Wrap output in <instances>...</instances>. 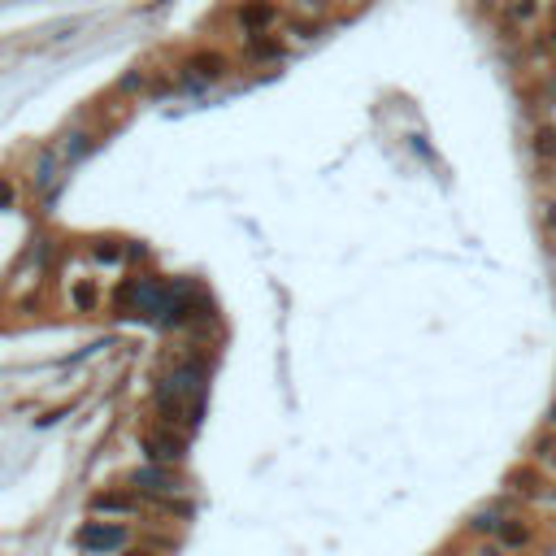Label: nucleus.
I'll return each instance as SVG.
<instances>
[{
  "instance_id": "412c9836",
  "label": "nucleus",
  "mask_w": 556,
  "mask_h": 556,
  "mask_svg": "<svg viewBox=\"0 0 556 556\" xmlns=\"http://www.w3.org/2000/svg\"><path fill=\"white\" fill-rule=\"evenodd\" d=\"M14 200H18V187H14L9 179H0V209H9Z\"/></svg>"
},
{
  "instance_id": "20e7f679",
  "label": "nucleus",
  "mask_w": 556,
  "mask_h": 556,
  "mask_svg": "<svg viewBox=\"0 0 556 556\" xmlns=\"http://www.w3.org/2000/svg\"><path fill=\"white\" fill-rule=\"evenodd\" d=\"M131 487H135L139 496L161 500V496H179V491H183V478L174 474L170 465H161V461H148V465H139L135 474H131Z\"/></svg>"
},
{
  "instance_id": "f8f14e48",
  "label": "nucleus",
  "mask_w": 556,
  "mask_h": 556,
  "mask_svg": "<svg viewBox=\"0 0 556 556\" xmlns=\"http://www.w3.org/2000/svg\"><path fill=\"white\" fill-rule=\"evenodd\" d=\"M248 57L253 61H283L287 57V44L270 40V31H265V35H248Z\"/></svg>"
},
{
  "instance_id": "f3484780",
  "label": "nucleus",
  "mask_w": 556,
  "mask_h": 556,
  "mask_svg": "<svg viewBox=\"0 0 556 556\" xmlns=\"http://www.w3.org/2000/svg\"><path fill=\"white\" fill-rule=\"evenodd\" d=\"M535 18H539V0H513L509 5V22H517V26H526Z\"/></svg>"
},
{
  "instance_id": "7ed1b4c3",
  "label": "nucleus",
  "mask_w": 556,
  "mask_h": 556,
  "mask_svg": "<svg viewBox=\"0 0 556 556\" xmlns=\"http://www.w3.org/2000/svg\"><path fill=\"white\" fill-rule=\"evenodd\" d=\"M144 452H148V461L179 465V461L187 457V431H183V426H170V422H161L157 431H148V435H144Z\"/></svg>"
},
{
  "instance_id": "9d476101",
  "label": "nucleus",
  "mask_w": 556,
  "mask_h": 556,
  "mask_svg": "<svg viewBox=\"0 0 556 556\" xmlns=\"http://www.w3.org/2000/svg\"><path fill=\"white\" fill-rule=\"evenodd\" d=\"M531 461L543 465V470L556 478V431L552 426H543V431L535 435V443H531Z\"/></svg>"
},
{
  "instance_id": "ddd939ff",
  "label": "nucleus",
  "mask_w": 556,
  "mask_h": 556,
  "mask_svg": "<svg viewBox=\"0 0 556 556\" xmlns=\"http://www.w3.org/2000/svg\"><path fill=\"white\" fill-rule=\"evenodd\" d=\"M531 148H535L539 161H552V165H556V126H552V122L535 126V139H531Z\"/></svg>"
},
{
  "instance_id": "9b49d317",
  "label": "nucleus",
  "mask_w": 556,
  "mask_h": 556,
  "mask_svg": "<svg viewBox=\"0 0 556 556\" xmlns=\"http://www.w3.org/2000/svg\"><path fill=\"white\" fill-rule=\"evenodd\" d=\"M504 509L500 504H487V509H478V513H470V531H474L478 539H496V531H500V521H504Z\"/></svg>"
},
{
  "instance_id": "b1692460",
  "label": "nucleus",
  "mask_w": 556,
  "mask_h": 556,
  "mask_svg": "<svg viewBox=\"0 0 556 556\" xmlns=\"http://www.w3.org/2000/svg\"><path fill=\"white\" fill-rule=\"evenodd\" d=\"M543 422H548V426H552V431H556V400H552V404H548V413H543Z\"/></svg>"
},
{
  "instance_id": "cd10ccee",
  "label": "nucleus",
  "mask_w": 556,
  "mask_h": 556,
  "mask_svg": "<svg viewBox=\"0 0 556 556\" xmlns=\"http://www.w3.org/2000/svg\"><path fill=\"white\" fill-rule=\"evenodd\" d=\"M552 104H556V100H552Z\"/></svg>"
},
{
  "instance_id": "6e6552de",
  "label": "nucleus",
  "mask_w": 556,
  "mask_h": 556,
  "mask_svg": "<svg viewBox=\"0 0 556 556\" xmlns=\"http://www.w3.org/2000/svg\"><path fill=\"white\" fill-rule=\"evenodd\" d=\"M496 539L509 548V552H526V548L535 543V531H531V521H526V517H504V521H500V531H496Z\"/></svg>"
},
{
  "instance_id": "393cba45",
  "label": "nucleus",
  "mask_w": 556,
  "mask_h": 556,
  "mask_svg": "<svg viewBox=\"0 0 556 556\" xmlns=\"http://www.w3.org/2000/svg\"><path fill=\"white\" fill-rule=\"evenodd\" d=\"M548 96L556 100V74H552V79H548Z\"/></svg>"
},
{
  "instance_id": "5701e85b",
  "label": "nucleus",
  "mask_w": 556,
  "mask_h": 556,
  "mask_svg": "<svg viewBox=\"0 0 556 556\" xmlns=\"http://www.w3.org/2000/svg\"><path fill=\"white\" fill-rule=\"evenodd\" d=\"M122 556H157V552H148V548H122Z\"/></svg>"
},
{
  "instance_id": "a878e982",
  "label": "nucleus",
  "mask_w": 556,
  "mask_h": 556,
  "mask_svg": "<svg viewBox=\"0 0 556 556\" xmlns=\"http://www.w3.org/2000/svg\"><path fill=\"white\" fill-rule=\"evenodd\" d=\"M552 278H556V248H552Z\"/></svg>"
},
{
  "instance_id": "dca6fc26",
  "label": "nucleus",
  "mask_w": 556,
  "mask_h": 556,
  "mask_svg": "<svg viewBox=\"0 0 556 556\" xmlns=\"http://www.w3.org/2000/svg\"><path fill=\"white\" fill-rule=\"evenodd\" d=\"M287 35H292V40H318L322 35V18H292L287 22Z\"/></svg>"
},
{
  "instance_id": "0eeeda50",
  "label": "nucleus",
  "mask_w": 556,
  "mask_h": 556,
  "mask_svg": "<svg viewBox=\"0 0 556 556\" xmlns=\"http://www.w3.org/2000/svg\"><path fill=\"white\" fill-rule=\"evenodd\" d=\"M226 70H231V65H226V53H218V48H200V53L187 57V79H196L200 87H204V83H218Z\"/></svg>"
},
{
  "instance_id": "aec40b11",
  "label": "nucleus",
  "mask_w": 556,
  "mask_h": 556,
  "mask_svg": "<svg viewBox=\"0 0 556 556\" xmlns=\"http://www.w3.org/2000/svg\"><path fill=\"white\" fill-rule=\"evenodd\" d=\"M543 231H548V235L556 239V196L548 200V204H543Z\"/></svg>"
},
{
  "instance_id": "f03ea898",
  "label": "nucleus",
  "mask_w": 556,
  "mask_h": 556,
  "mask_svg": "<svg viewBox=\"0 0 556 556\" xmlns=\"http://www.w3.org/2000/svg\"><path fill=\"white\" fill-rule=\"evenodd\" d=\"M87 556H104V552H122L126 543H131V531L122 526V521H87L79 535H74Z\"/></svg>"
},
{
  "instance_id": "bb28decb",
  "label": "nucleus",
  "mask_w": 556,
  "mask_h": 556,
  "mask_svg": "<svg viewBox=\"0 0 556 556\" xmlns=\"http://www.w3.org/2000/svg\"><path fill=\"white\" fill-rule=\"evenodd\" d=\"M552 22H556V0H552Z\"/></svg>"
},
{
  "instance_id": "a211bd4d",
  "label": "nucleus",
  "mask_w": 556,
  "mask_h": 556,
  "mask_svg": "<svg viewBox=\"0 0 556 556\" xmlns=\"http://www.w3.org/2000/svg\"><path fill=\"white\" fill-rule=\"evenodd\" d=\"M474 556H509V548H504L500 539H482V543L474 548Z\"/></svg>"
},
{
  "instance_id": "f257e3e1",
  "label": "nucleus",
  "mask_w": 556,
  "mask_h": 556,
  "mask_svg": "<svg viewBox=\"0 0 556 556\" xmlns=\"http://www.w3.org/2000/svg\"><path fill=\"white\" fill-rule=\"evenodd\" d=\"M504 491H513L521 504H539V509L556 513V482L548 474H539V465H513L504 474Z\"/></svg>"
},
{
  "instance_id": "39448f33",
  "label": "nucleus",
  "mask_w": 556,
  "mask_h": 556,
  "mask_svg": "<svg viewBox=\"0 0 556 556\" xmlns=\"http://www.w3.org/2000/svg\"><path fill=\"white\" fill-rule=\"evenodd\" d=\"M92 513H109V517H135L139 513V491L135 487H104L87 500Z\"/></svg>"
},
{
  "instance_id": "6ab92c4d",
  "label": "nucleus",
  "mask_w": 556,
  "mask_h": 556,
  "mask_svg": "<svg viewBox=\"0 0 556 556\" xmlns=\"http://www.w3.org/2000/svg\"><path fill=\"white\" fill-rule=\"evenodd\" d=\"M96 261H122V248H114V239H100V243H96Z\"/></svg>"
},
{
  "instance_id": "1a4fd4ad",
  "label": "nucleus",
  "mask_w": 556,
  "mask_h": 556,
  "mask_svg": "<svg viewBox=\"0 0 556 556\" xmlns=\"http://www.w3.org/2000/svg\"><path fill=\"white\" fill-rule=\"evenodd\" d=\"M61 165H65L61 148H40V157H35V165H31V179H35V187L57 183L61 179Z\"/></svg>"
},
{
  "instance_id": "423d86ee",
  "label": "nucleus",
  "mask_w": 556,
  "mask_h": 556,
  "mask_svg": "<svg viewBox=\"0 0 556 556\" xmlns=\"http://www.w3.org/2000/svg\"><path fill=\"white\" fill-rule=\"evenodd\" d=\"M278 18H283L278 0H243L239 5V31H248V35H265Z\"/></svg>"
},
{
  "instance_id": "2eb2a0df",
  "label": "nucleus",
  "mask_w": 556,
  "mask_h": 556,
  "mask_svg": "<svg viewBox=\"0 0 556 556\" xmlns=\"http://www.w3.org/2000/svg\"><path fill=\"white\" fill-rule=\"evenodd\" d=\"M70 300H74V309H79V313H96V304H100L96 283H92V278H87V283H74V292H70Z\"/></svg>"
},
{
  "instance_id": "4be33fe9",
  "label": "nucleus",
  "mask_w": 556,
  "mask_h": 556,
  "mask_svg": "<svg viewBox=\"0 0 556 556\" xmlns=\"http://www.w3.org/2000/svg\"><path fill=\"white\" fill-rule=\"evenodd\" d=\"M300 14H326V0H296Z\"/></svg>"
},
{
  "instance_id": "4468645a",
  "label": "nucleus",
  "mask_w": 556,
  "mask_h": 556,
  "mask_svg": "<svg viewBox=\"0 0 556 556\" xmlns=\"http://www.w3.org/2000/svg\"><path fill=\"white\" fill-rule=\"evenodd\" d=\"M87 148H92V135H87V131H70V135L61 139V157L65 161H83Z\"/></svg>"
}]
</instances>
